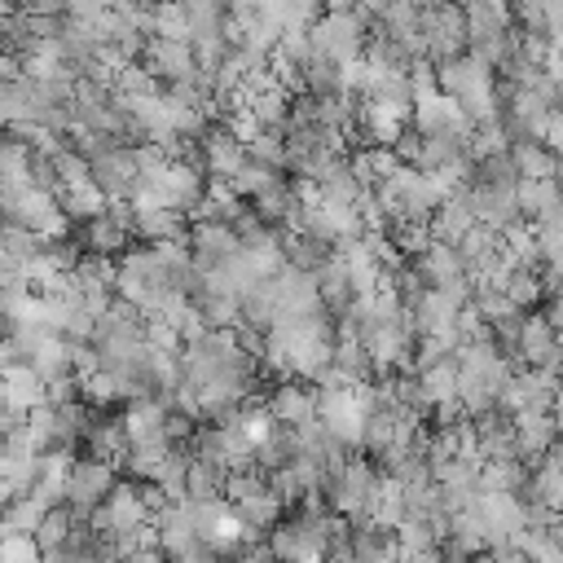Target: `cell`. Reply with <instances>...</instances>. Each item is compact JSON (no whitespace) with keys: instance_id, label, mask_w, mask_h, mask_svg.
I'll return each mask as SVG.
<instances>
[{"instance_id":"1","label":"cell","mask_w":563,"mask_h":563,"mask_svg":"<svg viewBox=\"0 0 563 563\" xmlns=\"http://www.w3.org/2000/svg\"><path fill=\"white\" fill-rule=\"evenodd\" d=\"M114 286H119V299L136 303L141 312H158V308H163V299L176 290V286H172V277H167V268H163V260L154 255V246H150V242H145L141 251L132 246V251H123V255H119Z\"/></svg>"},{"instance_id":"2","label":"cell","mask_w":563,"mask_h":563,"mask_svg":"<svg viewBox=\"0 0 563 563\" xmlns=\"http://www.w3.org/2000/svg\"><path fill=\"white\" fill-rule=\"evenodd\" d=\"M4 220L13 224H26L40 242H66L70 238V216L62 207V198L44 185H26L18 194H4Z\"/></svg>"},{"instance_id":"3","label":"cell","mask_w":563,"mask_h":563,"mask_svg":"<svg viewBox=\"0 0 563 563\" xmlns=\"http://www.w3.org/2000/svg\"><path fill=\"white\" fill-rule=\"evenodd\" d=\"M369 22H365V13L352 4V9H325L317 22H312V44H317V53H325V57H334L339 66H347V62H361L365 57V48H369Z\"/></svg>"},{"instance_id":"4","label":"cell","mask_w":563,"mask_h":563,"mask_svg":"<svg viewBox=\"0 0 563 563\" xmlns=\"http://www.w3.org/2000/svg\"><path fill=\"white\" fill-rule=\"evenodd\" d=\"M374 488H378V471L365 462V457H347L330 471L325 479V501L330 510L347 515L352 523H365L369 519V501H374Z\"/></svg>"},{"instance_id":"5","label":"cell","mask_w":563,"mask_h":563,"mask_svg":"<svg viewBox=\"0 0 563 563\" xmlns=\"http://www.w3.org/2000/svg\"><path fill=\"white\" fill-rule=\"evenodd\" d=\"M92 180L110 194V202H132L141 189V167H136V145L110 141L92 154Z\"/></svg>"},{"instance_id":"6","label":"cell","mask_w":563,"mask_h":563,"mask_svg":"<svg viewBox=\"0 0 563 563\" xmlns=\"http://www.w3.org/2000/svg\"><path fill=\"white\" fill-rule=\"evenodd\" d=\"M119 475H114V462H101V457H75L70 466V479H66V506L75 515H92L110 493H114Z\"/></svg>"},{"instance_id":"7","label":"cell","mask_w":563,"mask_h":563,"mask_svg":"<svg viewBox=\"0 0 563 563\" xmlns=\"http://www.w3.org/2000/svg\"><path fill=\"white\" fill-rule=\"evenodd\" d=\"M422 31H427V57H435V62L462 57V48L471 44L466 9H462L457 0H444V4L427 9V13H422Z\"/></svg>"},{"instance_id":"8","label":"cell","mask_w":563,"mask_h":563,"mask_svg":"<svg viewBox=\"0 0 563 563\" xmlns=\"http://www.w3.org/2000/svg\"><path fill=\"white\" fill-rule=\"evenodd\" d=\"M466 198H471L475 220H479V224H488V229L510 233L515 224H523V207H519V189H515V185L471 180V185H466Z\"/></svg>"},{"instance_id":"9","label":"cell","mask_w":563,"mask_h":563,"mask_svg":"<svg viewBox=\"0 0 563 563\" xmlns=\"http://www.w3.org/2000/svg\"><path fill=\"white\" fill-rule=\"evenodd\" d=\"M466 299H457L453 290H440V286H427L422 299L413 303V321H418V334H431V339H449L453 347H462V334H457V317H462Z\"/></svg>"},{"instance_id":"10","label":"cell","mask_w":563,"mask_h":563,"mask_svg":"<svg viewBox=\"0 0 563 563\" xmlns=\"http://www.w3.org/2000/svg\"><path fill=\"white\" fill-rule=\"evenodd\" d=\"M515 356L523 365H545V369H563V347H559V325L545 312H528L515 339Z\"/></svg>"},{"instance_id":"11","label":"cell","mask_w":563,"mask_h":563,"mask_svg":"<svg viewBox=\"0 0 563 563\" xmlns=\"http://www.w3.org/2000/svg\"><path fill=\"white\" fill-rule=\"evenodd\" d=\"M246 158H251L246 141H238L229 128H211V132L198 136V163H202V172L211 180H229L233 185V176L242 172Z\"/></svg>"},{"instance_id":"12","label":"cell","mask_w":563,"mask_h":563,"mask_svg":"<svg viewBox=\"0 0 563 563\" xmlns=\"http://www.w3.org/2000/svg\"><path fill=\"white\" fill-rule=\"evenodd\" d=\"M471 431H475V449H479L484 462H515V457H523V453H519L515 413H506L501 405L488 409V413H479Z\"/></svg>"},{"instance_id":"13","label":"cell","mask_w":563,"mask_h":563,"mask_svg":"<svg viewBox=\"0 0 563 563\" xmlns=\"http://www.w3.org/2000/svg\"><path fill=\"white\" fill-rule=\"evenodd\" d=\"M79 238L92 255H123L132 242V202H110V211L88 220Z\"/></svg>"},{"instance_id":"14","label":"cell","mask_w":563,"mask_h":563,"mask_svg":"<svg viewBox=\"0 0 563 563\" xmlns=\"http://www.w3.org/2000/svg\"><path fill=\"white\" fill-rule=\"evenodd\" d=\"M154 528H158V550L167 554V563H176V559H185L189 550L202 545L198 523H194V510H189V497L185 501H172L167 510H158L154 515Z\"/></svg>"},{"instance_id":"15","label":"cell","mask_w":563,"mask_h":563,"mask_svg":"<svg viewBox=\"0 0 563 563\" xmlns=\"http://www.w3.org/2000/svg\"><path fill=\"white\" fill-rule=\"evenodd\" d=\"M141 62L150 66V75H154L158 84H176V79L198 75V53H194V40H158V35H154Z\"/></svg>"},{"instance_id":"16","label":"cell","mask_w":563,"mask_h":563,"mask_svg":"<svg viewBox=\"0 0 563 563\" xmlns=\"http://www.w3.org/2000/svg\"><path fill=\"white\" fill-rule=\"evenodd\" d=\"M189 246H194V260L198 268H216L224 264L229 255L242 251V238H238V224H220V220H194L189 224Z\"/></svg>"},{"instance_id":"17","label":"cell","mask_w":563,"mask_h":563,"mask_svg":"<svg viewBox=\"0 0 563 563\" xmlns=\"http://www.w3.org/2000/svg\"><path fill=\"white\" fill-rule=\"evenodd\" d=\"M457 251H462L466 277H471V282H484V277L506 260V233H501V229H488V224H475V229L457 242Z\"/></svg>"},{"instance_id":"18","label":"cell","mask_w":563,"mask_h":563,"mask_svg":"<svg viewBox=\"0 0 563 563\" xmlns=\"http://www.w3.org/2000/svg\"><path fill=\"white\" fill-rule=\"evenodd\" d=\"M515 431H519V453L523 457H545L563 440V422H559L554 409H523V413H515Z\"/></svg>"},{"instance_id":"19","label":"cell","mask_w":563,"mask_h":563,"mask_svg":"<svg viewBox=\"0 0 563 563\" xmlns=\"http://www.w3.org/2000/svg\"><path fill=\"white\" fill-rule=\"evenodd\" d=\"M268 409L282 427H303L312 418H321V405H317V391H308L303 383H290L282 378L273 391H268Z\"/></svg>"},{"instance_id":"20","label":"cell","mask_w":563,"mask_h":563,"mask_svg":"<svg viewBox=\"0 0 563 563\" xmlns=\"http://www.w3.org/2000/svg\"><path fill=\"white\" fill-rule=\"evenodd\" d=\"M132 233L145 242H167V238H189V224H185V211L176 207L132 202Z\"/></svg>"},{"instance_id":"21","label":"cell","mask_w":563,"mask_h":563,"mask_svg":"<svg viewBox=\"0 0 563 563\" xmlns=\"http://www.w3.org/2000/svg\"><path fill=\"white\" fill-rule=\"evenodd\" d=\"M405 128H409V119H405L400 110H391V106H383V101H374V97H361V136H365V141H374V145H396V141L405 136Z\"/></svg>"},{"instance_id":"22","label":"cell","mask_w":563,"mask_h":563,"mask_svg":"<svg viewBox=\"0 0 563 563\" xmlns=\"http://www.w3.org/2000/svg\"><path fill=\"white\" fill-rule=\"evenodd\" d=\"M479 220H475V211H471V198H466V185L453 194V198H444L440 202V211L431 216V238H440V242H462L471 229H475Z\"/></svg>"},{"instance_id":"23","label":"cell","mask_w":563,"mask_h":563,"mask_svg":"<svg viewBox=\"0 0 563 563\" xmlns=\"http://www.w3.org/2000/svg\"><path fill=\"white\" fill-rule=\"evenodd\" d=\"M48 400V378L35 374L31 365H4V405L31 413L35 405Z\"/></svg>"},{"instance_id":"24","label":"cell","mask_w":563,"mask_h":563,"mask_svg":"<svg viewBox=\"0 0 563 563\" xmlns=\"http://www.w3.org/2000/svg\"><path fill=\"white\" fill-rule=\"evenodd\" d=\"M84 444H88V457H101V462L123 466V457L132 449V435H128V422L123 418H97L92 431L84 435Z\"/></svg>"},{"instance_id":"25","label":"cell","mask_w":563,"mask_h":563,"mask_svg":"<svg viewBox=\"0 0 563 563\" xmlns=\"http://www.w3.org/2000/svg\"><path fill=\"white\" fill-rule=\"evenodd\" d=\"M246 216V198L229 185V180H211L202 202L194 207V220H220V224H238Z\"/></svg>"},{"instance_id":"26","label":"cell","mask_w":563,"mask_h":563,"mask_svg":"<svg viewBox=\"0 0 563 563\" xmlns=\"http://www.w3.org/2000/svg\"><path fill=\"white\" fill-rule=\"evenodd\" d=\"M57 198H62V207H66V216L70 220H97L101 211H110V194L88 176V180H75V185H62L57 189Z\"/></svg>"},{"instance_id":"27","label":"cell","mask_w":563,"mask_h":563,"mask_svg":"<svg viewBox=\"0 0 563 563\" xmlns=\"http://www.w3.org/2000/svg\"><path fill=\"white\" fill-rule=\"evenodd\" d=\"M317 189H321V198H325V202H334V207H356V202L365 198V185L356 180V172H352V158H339V163H330V172L317 180Z\"/></svg>"},{"instance_id":"28","label":"cell","mask_w":563,"mask_h":563,"mask_svg":"<svg viewBox=\"0 0 563 563\" xmlns=\"http://www.w3.org/2000/svg\"><path fill=\"white\" fill-rule=\"evenodd\" d=\"M510 154H515L519 176H528V180H554L559 176V150H550L545 141H515Z\"/></svg>"},{"instance_id":"29","label":"cell","mask_w":563,"mask_h":563,"mask_svg":"<svg viewBox=\"0 0 563 563\" xmlns=\"http://www.w3.org/2000/svg\"><path fill=\"white\" fill-rule=\"evenodd\" d=\"M282 185H286L282 167L260 163V158H246V163H242V172L233 176V189H238L246 202H260V198H268V194H273V189H282Z\"/></svg>"},{"instance_id":"30","label":"cell","mask_w":563,"mask_h":563,"mask_svg":"<svg viewBox=\"0 0 563 563\" xmlns=\"http://www.w3.org/2000/svg\"><path fill=\"white\" fill-rule=\"evenodd\" d=\"M238 506V515L246 519V528L260 537L264 528H277V519H282V493L268 484V488H260V493H251V497H242V501H233Z\"/></svg>"},{"instance_id":"31","label":"cell","mask_w":563,"mask_h":563,"mask_svg":"<svg viewBox=\"0 0 563 563\" xmlns=\"http://www.w3.org/2000/svg\"><path fill=\"white\" fill-rule=\"evenodd\" d=\"M405 515H409V510H405V484L383 471V475H378V488H374V501H369V519L383 523V528H396Z\"/></svg>"},{"instance_id":"32","label":"cell","mask_w":563,"mask_h":563,"mask_svg":"<svg viewBox=\"0 0 563 563\" xmlns=\"http://www.w3.org/2000/svg\"><path fill=\"white\" fill-rule=\"evenodd\" d=\"M515 189H519V207H523V220H532V224H537V220H545V216H550V211L563 202V189H559V180H528V176H523Z\"/></svg>"},{"instance_id":"33","label":"cell","mask_w":563,"mask_h":563,"mask_svg":"<svg viewBox=\"0 0 563 563\" xmlns=\"http://www.w3.org/2000/svg\"><path fill=\"white\" fill-rule=\"evenodd\" d=\"M528 466H523V457H515V462H484L479 466V493H523L528 488Z\"/></svg>"},{"instance_id":"34","label":"cell","mask_w":563,"mask_h":563,"mask_svg":"<svg viewBox=\"0 0 563 563\" xmlns=\"http://www.w3.org/2000/svg\"><path fill=\"white\" fill-rule=\"evenodd\" d=\"M48 510H53V506L40 501L35 493L13 497V501H9V515H4V537H35V528L44 523Z\"/></svg>"},{"instance_id":"35","label":"cell","mask_w":563,"mask_h":563,"mask_svg":"<svg viewBox=\"0 0 563 563\" xmlns=\"http://www.w3.org/2000/svg\"><path fill=\"white\" fill-rule=\"evenodd\" d=\"M75 523H79V515H75L70 506H53V510L44 515V523L35 528V541H40V550H44V554H57V550H66V545H70V537H75Z\"/></svg>"},{"instance_id":"36","label":"cell","mask_w":563,"mask_h":563,"mask_svg":"<svg viewBox=\"0 0 563 563\" xmlns=\"http://www.w3.org/2000/svg\"><path fill=\"white\" fill-rule=\"evenodd\" d=\"M418 383H422V396L427 405H444V400H457V356L431 365V369H418Z\"/></svg>"},{"instance_id":"37","label":"cell","mask_w":563,"mask_h":563,"mask_svg":"<svg viewBox=\"0 0 563 563\" xmlns=\"http://www.w3.org/2000/svg\"><path fill=\"white\" fill-rule=\"evenodd\" d=\"M154 35L158 40H194L189 4L185 0H158L154 4Z\"/></svg>"},{"instance_id":"38","label":"cell","mask_w":563,"mask_h":563,"mask_svg":"<svg viewBox=\"0 0 563 563\" xmlns=\"http://www.w3.org/2000/svg\"><path fill=\"white\" fill-rule=\"evenodd\" d=\"M506 295L528 312V308L545 295V277H541V268H519V264H515V273H510V282H506Z\"/></svg>"},{"instance_id":"39","label":"cell","mask_w":563,"mask_h":563,"mask_svg":"<svg viewBox=\"0 0 563 563\" xmlns=\"http://www.w3.org/2000/svg\"><path fill=\"white\" fill-rule=\"evenodd\" d=\"M154 75H150V66L145 62H123L119 66V79H114V92H123V97H141V92H154Z\"/></svg>"},{"instance_id":"40","label":"cell","mask_w":563,"mask_h":563,"mask_svg":"<svg viewBox=\"0 0 563 563\" xmlns=\"http://www.w3.org/2000/svg\"><path fill=\"white\" fill-rule=\"evenodd\" d=\"M4 563H44L35 537H4Z\"/></svg>"},{"instance_id":"41","label":"cell","mask_w":563,"mask_h":563,"mask_svg":"<svg viewBox=\"0 0 563 563\" xmlns=\"http://www.w3.org/2000/svg\"><path fill=\"white\" fill-rule=\"evenodd\" d=\"M391 150H396V158H400V163H409V167H422V150H427V136H422L418 128H405V136H400Z\"/></svg>"},{"instance_id":"42","label":"cell","mask_w":563,"mask_h":563,"mask_svg":"<svg viewBox=\"0 0 563 563\" xmlns=\"http://www.w3.org/2000/svg\"><path fill=\"white\" fill-rule=\"evenodd\" d=\"M545 13L550 0H515V18L523 22V31H545Z\"/></svg>"},{"instance_id":"43","label":"cell","mask_w":563,"mask_h":563,"mask_svg":"<svg viewBox=\"0 0 563 563\" xmlns=\"http://www.w3.org/2000/svg\"><path fill=\"white\" fill-rule=\"evenodd\" d=\"M545 145L563 154V106H559V110L550 114V123H545Z\"/></svg>"},{"instance_id":"44","label":"cell","mask_w":563,"mask_h":563,"mask_svg":"<svg viewBox=\"0 0 563 563\" xmlns=\"http://www.w3.org/2000/svg\"><path fill=\"white\" fill-rule=\"evenodd\" d=\"M216 559H220V550H211V545L202 541L198 550H189V554H185V559H176V563H216Z\"/></svg>"},{"instance_id":"45","label":"cell","mask_w":563,"mask_h":563,"mask_svg":"<svg viewBox=\"0 0 563 563\" xmlns=\"http://www.w3.org/2000/svg\"><path fill=\"white\" fill-rule=\"evenodd\" d=\"M545 317H550V321L563 330V290H554V295H550V312H545Z\"/></svg>"},{"instance_id":"46","label":"cell","mask_w":563,"mask_h":563,"mask_svg":"<svg viewBox=\"0 0 563 563\" xmlns=\"http://www.w3.org/2000/svg\"><path fill=\"white\" fill-rule=\"evenodd\" d=\"M471 563H510V559L497 554V550H479V554H471Z\"/></svg>"}]
</instances>
